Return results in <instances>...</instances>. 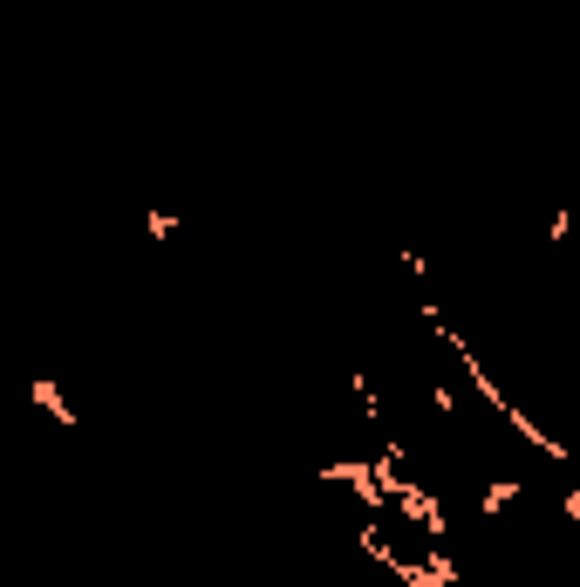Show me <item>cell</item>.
I'll use <instances>...</instances> for the list:
<instances>
[{"instance_id": "1", "label": "cell", "mask_w": 580, "mask_h": 587, "mask_svg": "<svg viewBox=\"0 0 580 587\" xmlns=\"http://www.w3.org/2000/svg\"><path fill=\"white\" fill-rule=\"evenodd\" d=\"M35 403L48 410V417H55V424H62V431H76V424H82V417H76V403L62 396V383H55V376H35Z\"/></svg>"}, {"instance_id": "2", "label": "cell", "mask_w": 580, "mask_h": 587, "mask_svg": "<svg viewBox=\"0 0 580 587\" xmlns=\"http://www.w3.org/2000/svg\"><path fill=\"white\" fill-rule=\"evenodd\" d=\"M144 233H151V239H171V233H178V219H171V212H144Z\"/></svg>"}]
</instances>
